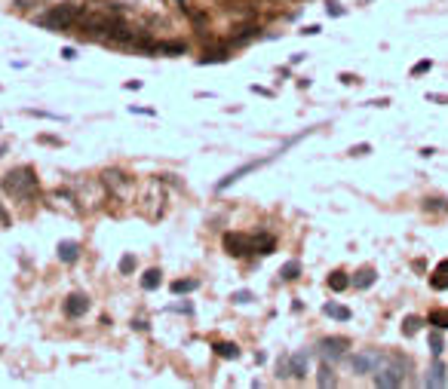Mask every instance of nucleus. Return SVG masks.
<instances>
[{"label": "nucleus", "instance_id": "nucleus-1", "mask_svg": "<svg viewBox=\"0 0 448 389\" xmlns=\"http://www.w3.org/2000/svg\"><path fill=\"white\" fill-rule=\"evenodd\" d=\"M0 190H3L10 199L31 202L37 193H40V181H37V172L31 166H15V169H10V172H3V178H0Z\"/></svg>", "mask_w": 448, "mask_h": 389}, {"label": "nucleus", "instance_id": "nucleus-2", "mask_svg": "<svg viewBox=\"0 0 448 389\" xmlns=\"http://www.w3.org/2000/svg\"><path fill=\"white\" fill-rule=\"evenodd\" d=\"M83 13H87V6H80V3H56L46 13L37 15L34 25L50 28V31H74L77 25H80Z\"/></svg>", "mask_w": 448, "mask_h": 389}, {"label": "nucleus", "instance_id": "nucleus-3", "mask_svg": "<svg viewBox=\"0 0 448 389\" xmlns=\"http://www.w3.org/2000/svg\"><path fill=\"white\" fill-rule=\"evenodd\" d=\"M408 374H412V359L403 353H393L387 356V362L372 374V383L381 389H393V386H405Z\"/></svg>", "mask_w": 448, "mask_h": 389}, {"label": "nucleus", "instance_id": "nucleus-4", "mask_svg": "<svg viewBox=\"0 0 448 389\" xmlns=\"http://www.w3.org/2000/svg\"><path fill=\"white\" fill-rule=\"evenodd\" d=\"M347 362H350L353 374H375L387 362V356L378 353V349H362V353H347Z\"/></svg>", "mask_w": 448, "mask_h": 389}, {"label": "nucleus", "instance_id": "nucleus-5", "mask_svg": "<svg viewBox=\"0 0 448 389\" xmlns=\"http://www.w3.org/2000/svg\"><path fill=\"white\" fill-rule=\"evenodd\" d=\"M347 349H350V340L347 337H320V344H316V353H320L322 362H338L347 356Z\"/></svg>", "mask_w": 448, "mask_h": 389}, {"label": "nucleus", "instance_id": "nucleus-6", "mask_svg": "<svg viewBox=\"0 0 448 389\" xmlns=\"http://www.w3.org/2000/svg\"><path fill=\"white\" fill-rule=\"evenodd\" d=\"M221 245H224V252L234 254V258H246V254H252V236H246V233H237V230L224 233Z\"/></svg>", "mask_w": 448, "mask_h": 389}, {"label": "nucleus", "instance_id": "nucleus-7", "mask_svg": "<svg viewBox=\"0 0 448 389\" xmlns=\"http://www.w3.org/2000/svg\"><path fill=\"white\" fill-rule=\"evenodd\" d=\"M89 307H92V300H89V294H83V291H74V294H68V298L61 300V310H65V316H68V319H80V316H87V313H89Z\"/></svg>", "mask_w": 448, "mask_h": 389}, {"label": "nucleus", "instance_id": "nucleus-8", "mask_svg": "<svg viewBox=\"0 0 448 389\" xmlns=\"http://www.w3.org/2000/svg\"><path fill=\"white\" fill-rule=\"evenodd\" d=\"M445 383H448V377H445V365L439 362V356H436L433 365H430V371H427V377H424V386L439 389V386H445Z\"/></svg>", "mask_w": 448, "mask_h": 389}, {"label": "nucleus", "instance_id": "nucleus-9", "mask_svg": "<svg viewBox=\"0 0 448 389\" xmlns=\"http://www.w3.org/2000/svg\"><path fill=\"white\" fill-rule=\"evenodd\" d=\"M276 252V239L270 233H255L252 236V254H274Z\"/></svg>", "mask_w": 448, "mask_h": 389}, {"label": "nucleus", "instance_id": "nucleus-10", "mask_svg": "<svg viewBox=\"0 0 448 389\" xmlns=\"http://www.w3.org/2000/svg\"><path fill=\"white\" fill-rule=\"evenodd\" d=\"M80 258V243L77 239H61L59 243V261L61 264H77Z\"/></svg>", "mask_w": 448, "mask_h": 389}, {"label": "nucleus", "instance_id": "nucleus-11", "mask_svg": "<svg viewBox=\"0 0 448 389\" xmlns=\"http://www.w3.org/2000/svg\"><path fill=\"white\" fill-rule=\"evenodd\" d=\"M316 386H338V377H335V368H331V362H322L320 365V371H316Z\"/></svg>", "mask_w": 448, "mask_h": 389}, {"label": "nucleus", "instance_id": "nucleus-12", "mask_svg": "<svg viewBox=\"0 0 448 389\" xmlns=\"http://www.w3.org/2000/svg\"><path fill=\"white\" fill-rule=\"evenodd\" d=\"M421 212L427 215H445L448 212V199L445 197H427L421 202Z\"/></svg>", "mask_w": 448, "mask_h": 389}, {"label": "nucleus", "instance_id": "nucleus-13", "mask_svg": "<svg viewBox=\"0 0 448 389\" xmlns=\"http://www.w3.org/2000/svg\"><path fill=\"white\" fill-rule=\"evenodd\" d=\"M326 285H329L331 291H338V294H341L344 289H350V285H353V279L347 276L344 270H335V273H329V279H326Z\"/></svg>", "mask_w": 448, "mask_h": 389}, {"label": "nucleus", "instance_id": "nucleus-14", "mask_svg": "<svg viewBox=\"0 0 448 389\" xmlns=\"http://www.w3.org/2000/svg\"><path fill=\"white\" fill-rule=\"evenodd\" d=\"M353 279V289H372V285H375V279H378V273H375V270L372 267H366V270H359V273L357 276H350Z\"/></svg>", "mask_w": 448, "mask_h": 389}, {"label": "nucleus", "instance_id": "nucleus-15", "mask_svg": "<svg viewBox=\"0 0 448 389\" xmlns=\"http://www.w3.org/2000/svg\"><path fill=\"white\" fill-rule=\"evenodd\" d=\"M322 313H326L329 319H335V322H350V310L341 307V303H326Z\"/></svg>", "mask_w": 448, "mask_h": 389}, {"label": "nucleus", "instance_id": "nucleus-16", "mask_svg": "<svg viewBox=\"0 0 448 389\" xmlns=\"http://www.w3.org/2000/svg\"><path fill=\"white\" fill-rule=\"evenodd\" d=\"M289 362H292V377H295V380H301V377H307V353L289 356Z\"/></svg>", "mask_w": 448, "mask_h": 389}, {"label": "nucleus", "instance_id": "nucleus-17", "mask_svg": "<svg viewBox=\"0 0 448 389\" xmlns=\"http://www.w3.org/2000/svg\"><path fill=\"white\" fill-rule=\"evenodd\" d=\"M160 282H163V273H160L157 267L148 270V273L142 276V289H144V291H157V289H160Z\"/></svg>", "mask_w": 448, "mask_h": 389}, {"label": "nucleus", "instance_id": "nucleus-18", "mask_svg": "<svg viewBox=\"0 0 448 389\" xmlns=\"http://www.w3.org/2000/svg\"><path fill=\"white\" fill-rule=\"evenodd\" d=\"M102 178H105V184H107V188H114V190H120L123 184H126V175H123L120 169H105V172H102Z\"/></svg>", "mask_w": 448, "mask_h": 389}, {"label": "nucleus", "instance_id": "nucleus-19", "mask_svg": "<svg viewBox=\"0 0 448 389\" xmlns=\"http://www.w3.org/2000/svg\"><path fill=\"white\" fill-rule=\"evenodd\" d=\"M301 276V264L298 261H285L283 267H280V279L283 282H292V279H298Z\"/></svg>", "mask_w": 448, "mask_h": 389}, {"label": "nucleus", "instance_id": "nucleus-20", "mask_svg": "<svg viewBox=\"0 0 448 389\" xmlns=\"http://www.w3.org/2000/svg\"><path fill=\"white\" fill-rule=\"evenodd\" d=\"M197 289H200L197 279H175V282H172V294H191V291H197Z\"/></svg>", "mask_w": 448, "mask_h": 389}, {"label": "nucleus", "instance_id": "nucleus-21", "mask_svg": "<svg viewBox=\"0 0 448 389\" xmlns=\"http://www.w3.org/2000/svg\"><path fill=\"white\" fill-rule=\"evenodd\" d=\"M427 344H430V353L433 356H442L445 353V340H442V331H430V337H427Z\"/></svg>", "mask_w": 448, "mask_h": 389}, {"label": "nucleus", "instance_id": "nucleus-22", "mask_svg": "<svg viewBox=\"0 0 448 389\" xmlns=\"http://www.w3.org/2000/svg\"><path fill=\"white\" fill-rule=\"evenodd\" d=\"M215 356H221V359H239V346L237 344H215Z\"/></svg>", "mask_w": 448, "mask_h": 389}, {"label": "nucleus", "instance_id": "nucleus-23", "mask_svg": "<svg viewBox=\"0 0 448 389\" xmlns=\"http://www.w3.org/2000/svg\"><path fill=\"white\" fill-rule=\"evenodd\" d=\"M135 267H138L135 254H123V258H120V264H117L120 276H133V273H135Z\"/></svg>", "mask_w": 448, "mask_h": 389}, {"label": "nucleus", "instance_id": "nucleus-24", "mask_svg": "<svg viewBox=\"0 0 448 389\" xmlns=\"http://www.w3.org/2000/svg\"><path fill=\"white\" fill-rule=\"evenodd\" d=\"M421 325H424V319H421V316H405V322H403V334H405V337H415Z\"/></svg>", "mask_w": 448, "mask_h": 389}, {"label": "nucleus", "instance_id": "nucleus-25", "mask_svg": "<svg viewBox=\"0 0 448 389\" xmlns=\"http://www.w3.org/2000/svg\"><path fill=\"white\" fill-rule=\"evenodd\" d=\"M160 52H169V56H184V52H188V43H181V40L160 43Z\"/></svg>", "mask_w": 448, "mask_h": 389}, {"label": "nucleus", "instance_id": "nucleus-26", "mask_svg": "<svg viewBox=\"0 0 448 389\" xmlns=\"http://www.w3.org/2000/svg\"><path fill=\"white\" fill-rule=\"evenodd\" d=\"M227 49H212V52H206L203 59H200V65H215V61H227Z\"/></svg>", "mask_w": 448, "mask_h": 389}, {"label": "nucleus", "instance_id": "nucleus-27", "mask_svg": "<svg viewBox=\"0 0 448 389\" xmlns=\"http://www.w3.org/2000/svg\"><path fill=\"white\" fill-rule=\"evenodd\" d=\"M430 325H436L439 331L448 328V310H436V313H430Z\"/></svg>", "mask_w": 448, "mask_h": 389}, {"label": "nucleus", "instance_id": "nucleus-28", "mask_svg": "<svg viewBox=\"0 0 448 389\" xmlns=\"http://www.w3.org/2000/svg\"><path fill=\"white\" fill-rule=\"evenodd\" d=\"M255 31H258V28H252V25L249 28H239V34L234 37V43H249L252 37H255Z\"/></svg>", "mask_w": 448, "mask_h": 389}, {"label": "nucleus", "instance_id": "nucleus-29", "mask_svg": "<svg viewBox=\"0 0 448 389\" xmlns=\"http://www.w3.org/2000/svg\"><path fill=\"white\" fill-rule=\"evenodd\" d=\"M366 153H372V144H353L347 151V157H366Z\"/></svg>", "mask_w": 448, "mask_h": 389}, {"label": "nucleus", "instance_id": "nucleus-30", "mask_svg": "<svg viewBox=\"0 0 448 389\" xmlns=\"http://www.w3.org/2000/svg\"><path fill=\"white\" fill-rule=\"evenodd\" d=\"M430 285H433L436 291H442V289H448V273L442 276V273H436L433 279H430Z\"/></svg>", "mask_w": 448, "mask_h": 389}, {"label": "nucleus", "instance_id": "nucleus-31", "mask_svg": "<svg viewBox=\"0 0 448 389\" xmlns=\"http://www.w3.org/2000/svg\"><path fill=\"white\" fill-rule=\"evenodd\" d=\"M252 300V291H237L234 294V303H249Z\"/></svg>", "mask_w": 448, "mask_h": 389}, {"label": "nucleus", "instance_id": "nucleus-32", "mask_svg": "<svg viewBox=\"0 0 448 389\" xmlns=\"http://www.w3.org/2000/svg\"><path fill=\"white\" fill-rule=\"evenodd\" d=\"M61 59H65V61H74V59H77V49H74V46H65V49H61Z\"/></svg>", "mask_w": 448, "mask_h": 389}, {"label": "nucleus", "instance_id": "nucleus-33", "mask_svg": "<svg viewBox=\"0 0 448 389\" xmlns=\"http://www.w3.org/2000/svg\"><path fill=\"white\" fill-rule=\"evenodd\" d=\"M427 71H430V61H421V65H415V68H412V74H415V77H418V74H427Z\"/></svg>", "mask_w": 448, "mask_h": 389}, {"label": "nucleus", "instance_id": "nucleus-34", "mask_svg": "<svg viewBox=\"0 0 448 389\" xmlns=\"http://www.w3.org/2000/svg\"><path fill=\"white\" fill-rule=\"evenodd\" d=\"M0 227H10V215H6L3 202H0Z\"/></svg>", "mask_w": 448, "mask_h": 389}, {"label": "nucleus", "instance_id": "nucleus-35", "mask_svg": "<svg viewBox=\"0 0 448 389\" xmlns=\"http://www.w3.org/2000/svg\"><path fill=\"white\" fill-rule=\"evenodd\" d=\"M341 83H347V86H357L359 77H353V74H341Z\"/></svg>", "mask_w": 448, "mask_h": 389}, {"label": "nucleus", "instance_id": "nucleus-36", "mask_svg": "<svg viewBox=\"0 0 448 389\" xmlns=\"http://www.w3.org/2000/svg\"><path fill=\"white\" fill-rule=\"evenodd\" d=\"M129 111H133V114H144V116H154V111H151V107H129Z\"/></svg>", "mask_w": 448, "mask_h": 389}, {"label": "nucleus", "instance_id": "nucleus-37", "mask_svg": "<svg viewBox=\"0 0 448 389\" xmlns=\"http://www.w3.org/2000/svg\"><path fill=\"white\" fill-rule=\"evenodd\" d=\"M320 25H311V28H304V31H301V34H307V37H313V34H320Z\"/></svg>", "mask_w": 448, "mask_h": 389}, {"label": "nucleus", "instance_id": "nucleus-38", "mask_svg": "<svg viewBox=\"0 0 448 389\" xmlns=\"http://www.w3.org/2000/svg\"><path fill=\"white\" fill-rule=\"evenodd\" d=\"M175 3H179V10H181V13H191V10H194V6H191L188 0H175Z\"/></svg>", "mask_w": 448, "mask_h": 389}, {"label": "nucleus", "instance_id": "nucleus-39", "mask_svg": "<svg viewBox=\"0 0 448 389\" xmlns=\"http://www.w3.org/2000/svg\"><path fill=\"white\" fill-rule=\"evenodd\" d=\"M427 98H430V101H439V105H448V96H433V92H430Z\"/></svg>", "mask_w": 448, "mask_h": 389}, {"label": "nucleus", "instance_id": "nucleus-40", "mask_svg": "<svg viewBox=\"0 0 448 389\" xmlns=\"http://www.w3.org/2000/svg\"><path fill=\"white\" fill-rule=\"evenodd\" d=\"M329 15H341V6H338L335 0H331V3H329Z\"/></svg>", "mask_w": 448, "mask_h": 389}, {"label": "nucleus", "instance_id": "nucleus-41", "mask_svg": "<svg viewBox=\"0 0 448 389\" xmlns=\"http://www.w3.org/2000/svg\"><path fill=\"white\" fill-rule=\"evenodd\" d=\"M40 142H43V144H61L59 138H52V135H40Z\"/></svg>", "mask_w": 448, "mask_h": 389}, {"label": "nucleus", "instance_id": "nucleus-42", "mask_svg": "<svg viewBox=\"0 0 448 389\" xmlns=\"http://www.w3.org/2000/svg\"><path fill=\"white\" fill-rule=\"evenodd\" d=\"M436 273H448V261H445V264H439V267H436Z\"/></svg>", "mask_w": 448, "mask_h": 389}, {"label": "nucleus", "instance_id": "nucleus-43", "mask_svg": "<svg viewBox=\"0 0 448 389\" xmlns=\"http://www.w3.org/2000/svg\"><path fill=\"white\" fill-rule=\"evenodd\" d=\"M3 153H6V144H0V157H3Z\"/></svg>", "mask_w": 448, "mask_h": 389}]
</instances>
